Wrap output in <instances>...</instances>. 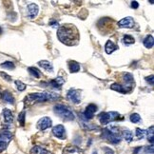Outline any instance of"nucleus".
Listing matches in <instances>:
<instances>
[{"instance_id":"nucleus-1","label":"nucleus","mask_w":154,"mask_h":154,"mask_svg":"<svg viewBox=\"0 0 154 154\" xmlns=\"http://www.w3.org/2000/svg\"><path fill=\"white\" fill-rule=\"evenodd\" d=\"M57 37L61 43L66 46H75L80 39L79 30L73 24H65L60 26L57 30Z\"/></svg>"},{"instance_id":"nucleus-2","label":"nucleus","mask_w":154,"mask_h":154,"mask_svg":"<svg viewBox=\"0 0 154 154\" xmlns=\"http://www.w3.org/2000/svg\"><path fill=\"white\" fill-rule=\"evenodd\" d=\"M59 95L56 93H50V92H36V93H30L26 96L25 103L27 105H33L35 103L46 102L49 100H53L58 98Z\"/></svg>"},{"instance_id":"nucleus-3","label":"nucleus","mask_w":154,"mask_h":154,"mask_svg":"<svg viewBox=\"0 0 154 154\" xmlns=\"http://www.w3.org/2000/svg\"><path fill=\"white\" fill-rule=\"evenodd\" d=\"M102 137L104 138L105 140L109 141L110 143L112 144H118L121 141L122 138V133L120 130L116 127H111L109 128H105L103 130Z\"/></svg>"},{"instance_id":"nucleus-4","label":"nucleus","mask_w":154,"mask_h":154,"mask_svg":"<svg viewBox=\"0 0 154 154\" xmlns=\"http://www.w3.org/2000/svg\"><path fill=\"white\" fill-rule=\"evenodd\" d=\"M53 110L56 115L60 116L65 121H73L74 120V113L65 105H55L53 107Z\"/></svg>"},{"instance_id":"nucleus-5","label":"nucleus","mask_w":154,"mask_h":154,"mask_svg":"<svg viewBox=\"0 0 154 154\" xmlns=\"http://www.w3.org/2000/svg\"><path fill=\"white\" fill-rule=\"evenodd\" d=\"M120 118V113L117 111H110V112H102L99 115V121L102 125H107L110 122L116 121Z\"/></svg>"},{"instance_id":"nucleus-6","label":"nucleus","mask_w":154,"mask_h":154,"mask_svg":"<svg viewBox=\"0 0 154 154\" xmlns=\"http://www.w3.org/2000/svg\"><path fill=\"white\" fill-rule=\"evenodd\" d=\"M67 97L70 102L74 103V104H79L82 98V92L80 90L70 89L67 93Z\"/></svg>"},{"instance_id":"nucleus-7","label":"nucleus","mask_w":154,"mask_h":154,"mask_svg":"<svg viewBox=\"0 0 154 154\" xmlns=\"http://www.w3.org/2000/svg\"><path fill=\"white\" fill-rule=\"evenodd\" d=\"M51 125H53V121H51L50 118L48 116H45L38 120L36 127L39 130H47V128L50 127Z\"/></svg>"},{"instance_id":"nucleus-8","label":"nucleus","mask_w":154,"mask_h":154,"mask_svg":"<svg viewBox=\"0 0 154 154\" xmlns=\"http://www.w3.org/2000/svg\"><path fill=\"white\" fill-rule=\"evenodd\" d=\"M53 134L58 139H66V130L63 125H57L53 128Z\"/></svg>"},{"instance_id":"nucleus-9","label":"nucleus","mask_w":154,"mask_h":154,"mask_svg":"<svg viewBox=\"0 0 154 154\" xmlns=\"http://www.w3.org/2000/svg\"><path fill=\"white\" fill-rule=\"evenodd\" d=\"M118 26H119V28L123 29H131L134 27V20L130 16L124 17L118 22Z\"/></svg>"},{"instance_id":"nucleus-10","label":"nucleus","mask_w":154,"mask_h":154,"mask_svg":"<svg viewBox=\"0 0 154 154\" xmlns=\"http://www.w3.org/2000/svg\"><path fill=\"white\" fill-rule=\"evenodd\" d=\"M38 12H39V7H38L37 4L30 3L28 5L27 13H28V17L30 19H33L38 14Z\"/></svg>"},{"instance_id":"nucleus-11","label":"nucleus","mask_w":154,"mask_h":154,"mask_svg":"<svg viewBox=\"0 0 154 154\" xmlns=\"http://www.w3.org/2000/svg\"><path fill=\"white\" fill-rule=\"evenodd\" d=\"M97 110H98V107H97L96 105L94 104H90L88 107H87L86 110L84 111V116L86 117V119H92V118L94 117V114L96 113Z\"/></svg>"},{"instance_id":"nucleus-12","label":"nucleus","mask_w":154,"mask_h":154,"mask_svg":"<svg viewBox=\"0 0 154 154\" xmlns=\"http://www.w3.org/2000/svg\"><path fill=\"white\" fill-rule=\"evenodd\" d=\"M123 80L125 82V85L127 86V88H130L128 90H131L133 86H134V80H133V76L131 73H125L124 76H123Z\"/></svg>"},{"instance_id":"nucleus-13","label":"nucleus","mask_w":154,"mask_h":154,"mask_svg":"<svg viewBox=\"0 0 154 154\" xmlns=\"http://www.w3.org/2000/svg\"><path fill=\"white\" fill-rule=\"evenodd\" d=\"M13 139V134L9 130H1L0 131V141L4 142L9 145V143Z\"/></svg>"},{"instance_id":"nucleus-14","label":"nucleus","mask_w":154,"mask_h":154,"mask_svg":"<svg viewBox=\"0 0 154 154\" xmlns=\"http://www.w3.org/2000/svg\"><path fill=\"white\" fill-rule=\"evenodd\" d=\"M38 65L43 70L49 71V73H53V66L48 60H41L38 62Z\"/></svg>"},{"instance_id":"nucleus-15","label":"nucleus","mask_w":154,"mask_h":154,"mask_svg":"<svg viewBox=\"0 0 154 154\" xmlns=\"http://www.w3.org/2000/svg\"><path fill=\"white\" fill-rule=\"evenodd\" d=\"M117 46L112 42L111 40H107V43L105 45V50L107 54H111L112 53H114V51L117 50Z\"/></svg>"},{"instance_id":"nucleus-16","label":"nucleus","mask_w":154,"mask_h":154,"mask_svg":"<svg viewBox=\"0 0 154 154\" xmlns=\"http://www.w3.org/2000/svg\"><path fill=\"white\" fill-rule=\"evenodd\" d=\"M30 154H53L50 151L47 150L46 148L39 147V146H34L30 151Z\"/></svg>"},{"instance_id":"nucleus-17","label":"nucleus","mask_w":154,"mask_h":154,"mask_svg":"<svg viewBox=\"0 0 154 154\" xmlns=\"http://www.w3.org/2000/svg\"><path fill=\"white\" fill-rule=\"evenodd\" d=\"M1 97H2V99L5 101V102H7L9 103V104H14V98H13V96L12 95V93L10 91H4L3 93L1 94Z\"/></svg>"},{"instance_id":"nucleus-18","label":"nucleus","mask_w":154,"mask_h":154,"mask_svg":"<svg viewBox=\"0 0 154 154\" xmlns=\"http://www.w3.org/2000/svg\"><path fill=\"white\" fill-rule=\"evenodd\" d=\"M3 116H4V121L6 123H12L13 121V115L12 111L9 109H4L3 110Z\"/></svg>"},{"instance_id":"nucleus-19","label":"nucleus","mask_w":154,"mask_h":154,"mask_svg":"<svg viewBox=\"0 0 154 154\" xmlns=\"http://www.w3.org/2000/svg\"><path fill=\"white\" fill-rule=\"evenodd\" d=\"M139 151H140V154H153V146L138 147L136 150H134V153H138Z\"/></svg>"},{"instance_id":"nucleus-20","label":"nucleus","mask_w":154,"mask_h":154,"mask_svg":"<svg viewBox=\"0 0 154 154\" xmlns=\"http://www.w3.org/2000/svg\"><path fill=\"white\" fill-rule=\"evenodd\" d=\"M64 83H65V81L63 78H61V77H57V78H55L50 82V84L53 86V88H56V89H60L61 86H62Z\"/></svg>"},{"instance_id":"nucleus-21","label":"nucleus","mask_w":154,"mask_h":154,"mask_svg":"<svg viewBox=\"0 0 154 154\" xmlns=\"http://www.w3.org/2000/svg\"><path fill=\"white\" fill-rule=\"evenodd\" d=\"M143 43H144V46H145L146 48L147 49H151L153 47V45H154V39H153V36L152 35H147V36L144 39L143 41Z\"/></svg>"},{"instance_id":"nucleus-22","label":"nucleus","mask_w":154,"mask_h":154,"mask_svg":"<svg viewBox=\"0 0 154 154\" xmlns=\"http://www.w3.org/2000/svg\"><path fill=\"white\" fill-rule=\"evenodd\" d=\"M69 69L70 73H78L80 70V65L76 61H70L69 62Z\"/></svg>"},{"instance_id":"nucleus-23","label":"nucleus","mask_w":154,"mask_h":154,"mask_svg":"<svg viewBox=\"0 0 154 154\" xmlns=\"http://www.w3.org/2000/svg\"><path fill=\"white\" fill-rule=\"evenodd\" d=\"M122 137H124L125 140L127 141V142H131L133 140V134H132V132L130 130H127V128H125V130H123V132H122Z\"/></svg>"},{"instance_id":"nucleus-24","label":"nucleus","mask_w":154,"mask_h":154,"mask_svg":"<svg viewBox=\"0 0 154 154\" xmlns=\"http://www.w3.org/2000/svg\"><path fill=\"white\" fill-rule=\"evenodd\" d=\"M110 89L113 90L117 92H120V93H127L126 90L124 89V87H123L122 85L118 84V83H113L111 86H110Z\"/></svg>"},{"instance_id":"nucleus-25","label":"nucleus","mask_w":154,"mask_h":154,"mask_svg":"<svg viewBox=\"0 0 154 154\" xmlns=\"http://www.w3.org/2000/svg\"><path fill=\"white\" fill-rule=\"evenodd\" d=\"M122 41H123V43L126 44V45H130V44H134L135 39L133 36H131V35L126 34V35H124V37H123Z\"/></svg>"},{"instance_id":"nucleus-26","label":"nucleus","mask_w":154,"mask_h":154,"mask_svg":"<svg viewBox=\"0 0 154 154\" xmlns=\"http://www.w3.org/2000/svg\"><path fill=\"white\" fill-rule=\"evenodd\" d=\"M28 71L32 74L33 77H35V78H40L41 76V73L40 71L37 68H35V67H30V68L28 69Z\"/></svg>"},{"instance_id":"nucleus-27","label":"nucleus","mask_w":154,"mask_h":154,"mask_svg":"<svg viewBox=\"0 0 154 154\" xmlns=\"http://www.w3.org/2000/svg\"><path fill=\"white\" fill-rule=\"evenodd\" d=\"M135 133H136V137L138 138V139H143V138L146 136L147 130H142V128H139V127H137Z\"/></svg>"},{"instance_id":"nucleus-28","label":"nucleus","mask_w":154,"mask_h":154,"mask_svg":"<svg viewBox=\"0 0 154 154\" xmlns=\"http://www.w3.org/2000/svg\"><path fill=\"white\" fill-rule=\"evenodd\" d=\"M25 117H26V112L25 110L21 111L18 115V122L21 127H24L25 126Z\"/></svg>"},{"instance_id":"nucleus-29","label":"nucleus","mask_w":154,"mask_h":154,"mask_svg":"<svg viewBox=\"0 0 154 154\" xmlns=\"http://www.w3.org/2000/svg\"><path fill=\"white\" fill-rule=\"evenodd\" d=\"M153 130H154V127L151 126L150 128L147 130V133H146V135H147V139L148 141H150L151 144H153Z\"/></svg>"},{"instance_id":"nucleus-30","label":"nucleus","mask_w":154,"mask_h":154,"mask_svg":"<svg viewBox=\"0 0 154 154\" xmlns=\"http://www.w3.org/2000/svg\"><path fill=\"white\" fill-rule=\"evenodd\" d=\"M4 69H7V70H13L14 69V64L13 62H11V61H6V62L2 63L0 65Z\"/></svg>"},{"instance_id":"nucleus-31","label":"nucleus","mask_w":154,"mask_h":154,"mask_svg":"<svg viewBox=\"0 0 154 154\" xmlns=\"http://www.w3.org/2000/svg\"><path fill=\"white\" fill-rule=\"evenodd\" d=\"M15 85H16V88L19 91H23L26 90V84H24L22 81H19V80H16L15 81Z\"/></svg>"},{"instance_id":"nucleus-32","label":"nucleus","mask_w":154,"mask_h":154,"mask_svg":"<svg viewBox=\"0 0 154 154\" xmlns=\"http://www.w3.org/2000/svg\"><path fill=\"white\" fill-rule=\"evenodd\" d=\"M130 119L132 123H139L141 122V117L138 113H132L130 117Z\"/></svg>"},{"instance_id":"nucleus-33","label":"nucleus","mask_w":154,"mask_h":154,"mask_svg":"<svg viewBox=\"0 0 154 154\" xmlns=\"http://www.w3.org/2000/svg\"><path fill=\"white\" fill-rule=\"evenodd\" d=\"M0 76L2 77L3 79H5L6 81H9V82H11L12 81V77L10 76L9 74H7L6 73H3V71H0Z\"/></svg>"},{"instance_id":"nucleus-34","label":"nucleus","mask_w":154,"mask_h":154,"mask_svg":"<svg viewBox=\"0 0 154 154\" xmlns=\"http://www.w3.org/2000/svg\"><path fill=\"white\" fill-rule=\"evenodd\" d=\"M103 150H104L105 154H114V151L112 150L111 148H110V147H103Z\"/></svg>"},{"instance_id":"nucleus-35","label":"nucleus","mask_w":154,"mask_h":154,"mask_svg":"<svg viewBox=\"0 0 154 154\" xmlns=\"http://www.w3.org/2000/svg\"><path fill=\"white\" fill-rule=\"evenodd\" d=\"M146 81L147 83H150V86H153L154 85V80H153V75H150V76H147L146 77Z\"/></svg>"},{"instance_id":"nucleus-36","label":"nucleus","mask_w":154,"mask_h":154,"mask_svg":"<svg viewBox=\"0 0 154 154\" xmlns=\"http://www.w3.org/2000/svg\"><path fill=\"white\" fill-rule=\"evenodd\" d=\"M8 147V144H6V143H4V142H1V141H0V152L6 150V147Z\"/></svg>"},{"instance_id":"nucleus-37","label":"nucleus","mask_w":154,"mask_h":154,"mask_svg":"<svg viewBox=\"0 0 154 154\" xmlns=\"http://www.w3.org/2000/svg\"><path fill=\"white\" fill-rule=\"evenodd\" d=\"M138 7H139V4H138L137 1H132L131 2V8H133V9H138Z\"/></svg>"},{"instance_id":"nucleus-38","label":"nucleus","mask_w":154,"mask_h":154,"mask_svg":"<svg viewBox=\"0 0 154 154\" xmlns=\"http://www.w3.org/2000/svg\"><path fill=\"white\" fill-rule=\"evenodd\" d=\"M1 33H2V28L0 27V34H1Z\"/></svg>"},{"instance_id":"nucleus-39","label":"nucleus","mask_w":154,"mask_h":154,"mask_svg":"<svg viewBox=\"0 0 154 154\" xmlns=\"http://www.w3.org/2000/svg\"><path fill=\"white\" fill-rule=\"evenodd\" d=\"M0 97H1V92H0Z\"/></svg>"}]
</instances>
